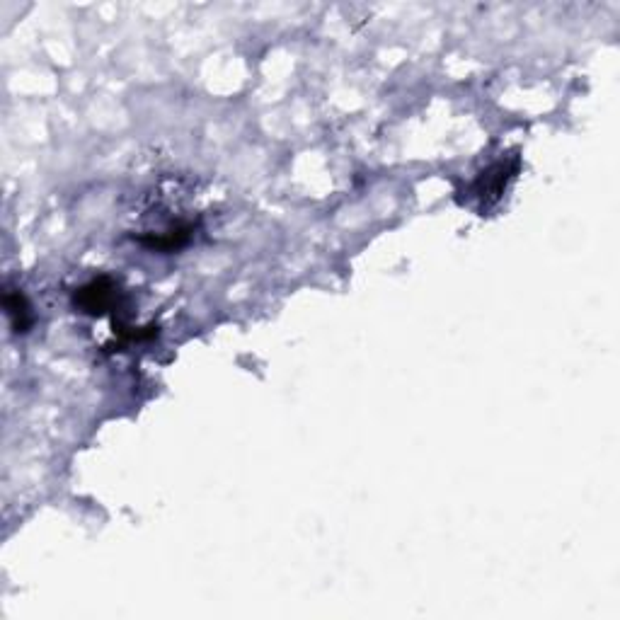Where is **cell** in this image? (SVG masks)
<instances>
[{
	"label": "cell",
	"instance_id": "obj_2",
	"mask_svg": "<svg viewBox=\"0 0 620 620\" xmlns=\"http://www.w3.org/2000/svg\"><path fill=\"white\" fill-rule=\"evenodd\" d=\"M76 306L83 313L105 315L109 308L119 306V286L109 277L93 279L76 294Z\"/></svg>",
	"mask_w": 620,
	"mask_h": 620
},
{
	"label": "cell",
	"instance_id": "obj_1",
	"mask_svg": "<svg viewBox=\"0 0 620 620\" xmlns=\"http://www.w3.org/2000/svg\"><path fill=\"white\" fill-rule=\"evenodd\" d=\"M516 170H519V160H512V163L502 160V163H495L490 170L482 172L480 180L475 182L473 189H475V197L480 199L485 209H490L492 204L499 202L504 189H507L509 182L516 177Z\"/></svg>",
	"mask_w": 620,
	"mask_h": 620
},
{
	"label": "cell",
	"instance_id": "obj_3",
	"mask_svg": "<svg viewBox=\"0 0 620 620\" xmlns=\"http://www.w3.org/2000/svg\"><path fill=\"white\" fill-rule=\"evenodd\" d=\"M5 313H8L10 323H13V330L25 335L27 330L32 327V310L27 298L22 294H5Z\"/></svg>",
	"mask_w": 620,
	"mask_h": 620
}]
</instances>
